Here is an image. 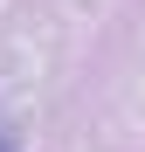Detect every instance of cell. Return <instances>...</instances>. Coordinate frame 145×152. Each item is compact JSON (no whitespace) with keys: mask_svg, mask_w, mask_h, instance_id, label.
I'll return each instance as SVG.
<instances>
[{"mask_svg":"<svg viewBox=\"0 0 145 152\" xmlns=\"http://www.w3.org/2000/svg\"><path fill=\"white\" fill-rule=\"evenodd\" d=\"M0 152H14V138H7V132H0Z\"/></svg>","mask_w":145,"mask_h":152,"instance_id":"6da1fadb","label":"cell"}]
</instances>
